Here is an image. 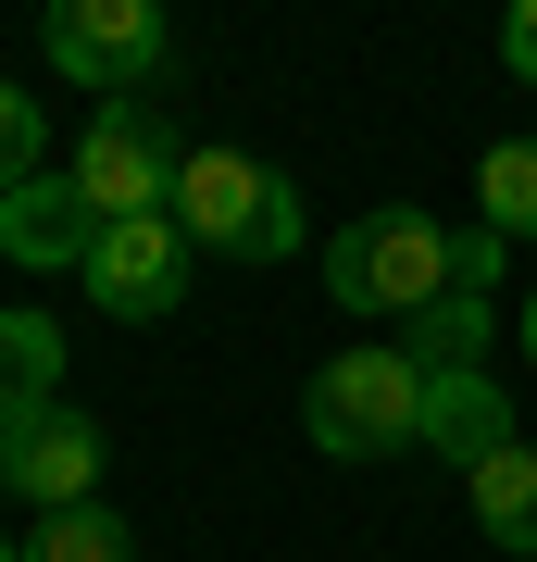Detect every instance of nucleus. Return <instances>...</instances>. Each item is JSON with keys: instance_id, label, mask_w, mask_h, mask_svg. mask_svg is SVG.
Segmentation results:
<instances>
[{"instance_id": "423d86ee", "label": "nucleus", "mask_w": 537, "mask_h": 562, "mask_svg": "<svg viewBox=\"0 0 537 562\" xmlns=\"http://www.w3.org/2000/svg\"><path fill=\"white\" fill-rule=\"evenodd\" d=\"M188 225L176 213H138V225H100V250H88V301L113 313V325H150V313H176V288H188Z\"/></svg>"}, {"instance_id": "f8f14e48", "label": "nucleus", "mask_w": 537, "mask_h": 562, "mask_svg": "<svg viewBox=\"0 0 537 562\" xmlns=\"http://www.w3.org/2000/svg\"><path fill=\"white\" fill-rule=\"evenodd\" d=\"M400 350H413L425 375H488V350H500V313H488V288H462V301L413 313V325H400Z\"/></svg>"}, {"instance_id": "4468645a", "label": "nucleus", "mask_w": 537, "mask_h": 562, "mask_svg": "<svg viewBox=\"0 0 537 562\" xmlns=\"http://www.w3.org/2000/svg\"><path fill=\"white\" fill-rule=\"evenodd\" d=\"M25 562H138V525H125V513H100V501H76V513H38Z\"/></svg>"}, {"instance_id": "f3484780", "label": "nucleus", "mask_w": 537, "mask_h": 562, "mask_svg": "<svg viewBox=\"0 0 537 562\" xmlns=\"http://www.w3.org/2000/svg\"><path fill=\"white\" fill-rule=\"evenodd\" d=\"M513 350H525V362H537V288H525V313H513Z\"/></svg>"}, {"instance_id": "9b49d317", "label": "nucleus", "mask_w": 537, "mask_h": 562, "mask_svg": "<svg viewBox=\"0 0 537 562\" xmlns=\"http://www.w3.org/2000/svg\"><path fill=\"white\" fill-rule=\"evenodd\" d=\"M63 401V325L51 313H0V425Z\"/></svg>"}, {"instance_id": "0eeeda50", "label": "nucleus", "mask_w": 537, "mask_h": 562, "mask_svg": "<svg viewBox=\"0 0 537 562\" xmlns=\"http://www.w3.org/2000/svg\"><path fill=\"white\" fill-rule=\"evenodd\" d=\"M0 487H13V501H38V513L100 501V425H88L76 401H51V413L0 425Z\"/></svg>"}, {"instance_id": "2eb2a0df", "label": "nucleus", "mask_w": 537, "mask_h": 562, "mask_svg": "<svg viewBox=\"0 0 537 562\" xmlns=\"http://www.w3.org/2000/svg\"><path fill=\"white\" fill-rule=\"evenodd\" d=\"M38 138H51V125H38V101H25L13 76H0V188H25V176H51V162H38Z\"/></svg>"}, {"instance_id": "7ed1b4c3", "label": "nucleus", "mask_w": 537, "mask_h": 562, "mask_svg": "<svg viewBox=\"0 0 537 562\" xmlns=\"http://www.w3.org/2000/svg\"><path fill=\"white\" fill-rule=\"evenodd\" d=\"M176 225H188V250H225V262H288L313 238V225H300V188L276 162H250V150H188Z\"/></svg>"}, {"instance_id": "9d476101", "label": "nucleus", "mask_w": 537, "mask_h": 562, "mask_svg": "<svg viewBox=\"0 0 537 562\" xmlns=\"http://www.w3.org/2000/svg\"><path fill=\"white\" fill-rule=\"evenodd\" d=\"M462 501H476V538H488V550H513V562H537V438H513V450H488L476 475H462Z\"/></svg>"}, {"instance_id": "6e6552de", "label": "nucleus", "mask_w": 537, "mask_h": 562, "mask_svg": "<svg viewBox=\"0 0 537 562\" xmlns=\"http://www.w3.org/2000/svg\"><path fill=\"white\" fill-rule=\"evenodd\" d=\"M0 250H13V262H38V276H88V250H100V201L51 162V176L0 188Z\"/></svg>"}, {"instance_id": "a211bd4d", "label": "nucleus", "mask_w": 537, "mask_h": 562, "mask_svg": "<svg viewBox=\"0 0 537 562\" xmlns=\"http://www.w3.org/2000/svg\"><path fill=\"white\" fill-rule=\"evenodd\" d=\"M0 562H25V538H0Z\"/></svg>"}, {"instance_id": "f257e3e1", "label": "nucleus", "mask_w": 537, "mask_h": 562, "mask_svg": "<svg viewBox=\"0 0 537 562\" xmlns=\"http://www.w3.org/2000/svg\"><path fill=\"white\" fill-rule=\"evenodd\" d=\"M500 262H513V238L438 225V213L388 201V213H362V225L325 238V301H338V313H376V325H413V313L462 301V288H500Z\"/></svg>"}, {"instance_id": "20e7f679", "label": "nucleus", "mask_w": 537, "mask_h": 562, "mask_svg": "<svg viewBox=\"0 0 537 562\" xmlns=\"http://www.w3.org/2000/svg\"><path fill=\"white\" fill-rule=\"evenodd\" d=\"M63 176H76L88 201H100V225H138V213H176V176H188V150H176V125H163L150 101H100Z\"/></svg>"}, {"instance_id": "1a4fd4ad", "label": "nucleus", "mask_w": 537, "mask_h": 562, "mask_svg": "<svg viewBox=\"0 0 537 562\" xmlns=\"http://www.w3.org/2000/svg\"><path fill=\"white\" fill-rule=\"evenodd\" d=\"M425 450L476 475L488 450H513V387L500 375H425Z\"/></svg>"}, {"instance_id": "39448f33", "label": "nucleus", "mask_w": 537, "mask_h": 562, "mask_svg": "<svg viewBox=\"0 0 537 562\" xmlns=\"http://www.w3.org/2000/svg\"><path fill=\"white\" fill-rule=\"evenodd\" d=\"M51 76L100 88V101H138L163 63V0H51Z\"/></svg>"}, {"instance_id": "ddd939ff", "label": "nucleus", "mask_w": 537, "mask_h": 562, "mask_svg": "<svg viewBox=\"0 0 537 562\" xmlns=\"http://www.w3.org/2000/svg\"><path fill=\"white\" fill-rule=\"evenodd\" d=\"M476 225L488 238H537V138H500L476 162Z\"/></svg>"}, {"instance_id": "dca6fc26", "label": "nucleus", "mask_w": 537, "mask_h": 562, "mask_svg": "<svg viewBox=\"0 0 537 562\" xmlns=\"http://www.w3.org/2000/svg\"><path fill=\"white\" fill-rule=\"evenodd\" d=\"M500 63L537 88V0H500Z\"/></svg>"}, {"instance_id": "f03ea898", "label": "nucleus", "mask_w": 537, "mask_h": 562, "mask_svg": "<svg viewBox=\"0 0 537 562\" xmlns=\"http://www.w3.org/2000/svg\"><path fill=\"white\" fill-rule=\"evenodd\" d=\"M300 425H313L325 462H400V450H425V362L400 338H362V350H338L313 387H300Z\"/></svg>"}]
</instances>
